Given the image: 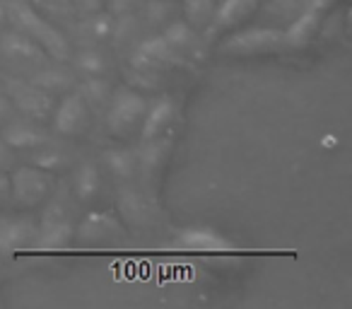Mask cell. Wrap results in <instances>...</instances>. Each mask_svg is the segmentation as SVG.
<instances>
[{
	"instance_id": "cell-1",
	"label": "cell",
	"mask_w": 352,
	"mask_h": 309,
	"mask_svg": "<svg viewBox=\"0 0 352 309\" xmlns=\"http://www.w3.org/2000/svg\"><path fill=\"white\" fill-rule=\"evenodd\" d=\"M6 10H8V20L15 25V30H20L22 34H27L32 41H36L49 58L58 61V63H65V61L73 58L68 39H65L49 20H44L30 3L10 0V6H8Z\"/></svg>"
},
{
	"instance_id": "cell-2",
	"label": "cell",
	"mask_w": 352,
	"mask_h": 309,
	"mask_svg": "<svg viewBox=\"0 0 352 309\" xmlns=\"http://www.w3.org/2000/svg\"><path fill=\"white\" fill-rule=\"evenodd\" d=\"M145 97L133 87H118L111 92L107 104V126L113 136H131L145 116Z\"/></svg>"
},
{
	"instance_id": "cell-3",
	"label": "cell",
	"mask_w": 352,
	"mask_h": 309,
	"mask_svg": "<svg viewBox=\"0 0 352 309\" xmlns=\"http://www.w3.org/2000/svg\"><path fill=\"white\" fill-rule=\"evenodd\" d=\"M6 97L10 99L12 109H17L22 116L32 118L36 123L51 118V111H54V94L41 89L32 80H22V78L6 80Z\"/></svg>"
},
{
	"instance_id": "cell-4",
	"label": "cell",
	"mask_w": 352,
	"mask_h": 309,
	"mask_svg": "<svg viewBox=\"0 0 352 309\" xmlns=\"http://www.w3.org/2000/svg\"><path fill=\"white\" fill-rule=\"evenodd\" d=\"M285 36L283 30L275 27H251V30H241L236 34H230L220 44L222 54H234V56H256V54H273V51L283 49Z\"/></svg>"
},
{
	"instance_id": "cell-5",
	"label": "cell",
	"mask_w": 352,
	"mask_h": 309,
	"mask_svg": "<svg viewBox=\"0 0 352 309\" xmlns=\"http://www.w3.org/2000/svg\"><path fill=\"white\" fill-rule=\"evenodd\" d=\"M51 189H54L51 172L34 167V164L17 169L10 179V196L25 208H34L39 203H44L49 198Z\"/></svg>"
},
{
	"instance_id": "cell-6",
	"label": "cell",
	"mask_w": 352,
	"mask_h": 309,
	"mask_svg": "<svg viewBox=\"0 0 352 309\" xmlns=\"http://www.w3.org/2000/svg\"><path fill=\"white\" fill-rule=\"evenodd\" d=\"M63 208L51 206L44 213V220L41 225H36V237H34V249L44 251H58L63 246H68L73 242V225L68 222V217L63 215Z\"/></svg>"
},
{
	"instance_id": "cell-7",
	"label": "cell",
	"mask_w": 352,
	"mask_h": 309,
	"mask_svg": "<svg viewBox=\"0 0 352 309\" xmlns=\"http://www.w3.org/2000/svg\"><path fill=\"white\" fill-rule=\"evenodd\" d=\"M54 128L60 136H80L89 123V109L80 92H65L58 104H54Z\"/></svg>"
},
{
	"instance_id": "cell-8",
	"label": "cell",
	"mask_w": 352,
	"mask_h": 309,
	"mask_svg": "<svg viewBox=\"0 0 352 309\" xmlns=\"http://www.w3.org/2000/svg\"><path fill=\"white\" fill-rule=\"evenodd\" d=\"M0 54L6 56L12 63H25V65H34L41 68L46 63L49 56L44 54L36 41H32L27 34H22L20 30H10L6 34H0Z\"/></svg>"
},
{
	"instance_id": "cell-9",
	"label": "cell",
	"mask_w": 352,
	"mask_h": 309,
	"mask_svg": "<svg viewBox=\"0 0 352 309\" xmlns=\"http://www.w3.org/2000/svg\"><path fill=\"white\" fill-rule=\"evenodd\" d=\"M174 118H176V102L174 99H171L169 94L157 97L155 102L145 109V116H142V121H140L142 142L157 140V138L164 136V133L169 131L171 123H174Z\"/></svg>"
},
{
	"instance_id": "cell-10",
	"label": "cell",
	"mask_w": 352,
	"mask_h": 309,
	"mask_svg": "<svg viewBox=\"0 0 352 309\" xmlns=\"http://www.w3.org/2000/svg\"><path fill=\"white\" fill-rule=\"evenodd\" d=\"M135 65L142 70L147 68H164V65H186L184 56L169 46L164 36H150L135 51Z\"/></svg>"
},
{
	"instance_id": "cell-11",
	"label": "cell",
	"mask_w": 352,
	"mask_h": 309,
	"mask_svg": "<svg viewBox=\"0 0 352 309\" xmlns=\"http://www.w3.org/2000/svg\"><path fill=\"white\" fill-rule=\"evenodd\" d=\"M171 244L184 251H227L232 242L212 227H186L176 232Z\"/></svg>"
},
{
	"instance_id": "cell-12",
	"label": "cell",
	"mask_w": 352,
	"mask_h": 309,
	"mask_svg": "<svg viewBox=\"0 0 352 309\" xmlns=\"http://www.w3.org/2000/svg\"><path fill=\"white\" fill-rule=\"evenodd\" d=\"M36 222L32 217H0V254L34 244Z\"/></svg>"
},
{
	"instance_id": "cell-13",
	"label": "cell",
	"mask_w": 352,
	"mask_h": 309,
	"mask_svg": "<svg viewBox=\"0 0 352 309\" xmlns=\"http://www.w3.org/2000/svg\"><path fill=\"white\" fill-rule=\"evenodd\" d=\"M3 142L12 150H34V147H44L49 142L44 128L36 126L32 118H20V121H10L8 118L3 123Z\"/></svg>"
},
{
	"instance_id": "cell-14",
	"label": "cell",
	"mask_w": 352,
	"mask_h": 309,
	"mask_svg": "<svg viewBox=\"0 0 352 309\" xmlns=\"http://www.w3.org/2000/svg\"><path fill=\"white\" fill-rule=\"evenodd\" d=\"M261 0H220V6H215L212 12V22L208 30L210 32H225L239 27L244 20H249L256 10H258Z\"/></svg>"
},
{
	"instance_id": "cell-15",
	"label": "cell",
	"mask_w": 352,
	"mask_h": 309,
	"mask_svg": "<svg viewBox=\"0 0 352 309\" xmlns=\"http://www.w3.org/2000/svg\"><path fill=\"white\" fill-rule=\"evenodd\" d=\"M80 242H87V244H97V242H111L123 237V227L109 213H89L82 220L78 230Z\"/></svg>"
},
{
	"instance_id": "cell-16",
	"label": "cell",
	"mask_w": 352,
	"mask_h": 309,
	"mask_svg": "<svg viewBox=\"0 0 352 309\" xmlns=\"http://www.w3.org/2000/svg\"><path fill=\"white\" fill-rule=\"evenodd\" d=\"M321 17H323V12H316V10H311V8L304 6V10L299 12L292 22L285 25V30H283L285 46H292V49L307 46L309 41L316 36L318 27H321Z\"/></svg>"
},
{
	"instance_id": "cell-17",
	"label": "cell",
	"mask_w": 352,
	"mask_h": 309,
	"mask_svg": "<svg viewBox=\"0 0 352 309\" xmlns=\"http://www.w3.org/2000/svg\"><path fill=\"white\" fill-rule=\"evenodd\" d=\"M162 36H164L171 49L179 51L184 58H186V54H198V49H201V32L193 30L186 20H179V17H174L169 25H164Z\"/></svg>"
},
{
	"instance_id": "cell-18",
	"label": "cell",
	"mask_w": 352,
	"mask_h": 309,
	"mask_svg": "<svg viewBox=\"0 0 352 309\" xmlns=\"http://www.w3.org/2000/svg\"><path fill=\"white\" fill-rule=\"evenodd\" d=\"M30 80L34 85H39L41 89H46L49 94L68 92V89L75 85L73 73H70V70H63V68H39Z\"/></svg>"
},
{
	"instance_id": "cell-19",
	"label": "cell",
	"mask_w": 352,
	"mask_h": 309,
	"mask_svg": "<svg viewBox=\"0 0 352 309\" xmlns=\"http://www.w3.org/2000/svg\"><path fill=\"white\" fill-rule=\"evenodd\" d=\"M78 92H80V97H82V102L87 104L89 111H92V109L97 111V109L107 107L113 89L109 87L104 75H97V78H85L82 83H80Z\"/></svg>"
},
{
	"instance_id": "cell-20",
	"label": "cell",
	"mask_w": 352,
	"mask_h": 309,
	"mask_svg": "<svg viewBox=\"0 0 352 309\" xmlns=\"http://www.w3.org/2000/svg\"><path fill=\"white\" fill-rule=\"evenodd\" d=\"M215 0H182V15L193 30L206 32L212 22Z\"/></svg>"
},
{
	"instance_id": "cell-21",
	"label": "cell",
	"mask_w": 352,
	"mask_h": 309,
	"mask_svg": "<svg viewBox=\"0 0 352 309\" xmlns=\"http://www.w3.org/2000/svg\"><path fill=\"white\" fill-rule=\"evenodd\" d=\"M99 187H102V174H99V167L92 162L82 164L78 172V177H75V193H78L80 201H89V198H94V193L99 191Z\"/></svg>"
},
{
	"instance_id": "cell-22",
	"label": "cell",
	"mask_w": 352,
	"mask_h": 309,
	"mask_svg": "<svg viewBox=\"0 0 352 309\" xmlns=\"http://www.w3.org/2000/svg\"><path fill=\"white\" fill-rule=\"evenodd\" d=\"M75 68H78V73H82V78H97V75L107 73V61H104V56L99 51L85 49L75 58Z\"/></svg>"
},
{
	"instance_id": "cell-23",
	"label": "cell",
	"mask_w": 352,
	"mask_h": 309,
	"mask_svg": "<svg viewBox=\"0 0 352 309\" xmlns=\"http://www.w3.org/2000/svg\"><path fill=\"white\" fill-rule=\"evenodd\" d=\"M104 160H107V167L111 169L118 179H128L135 172V164H138L135 155L128 150H109Z\"/></svg>"
},
{
	"instance_id": "cell-24",
	"label": "cell",
	"mask_w": 352,
	"mask_h": 309,
	"mask_svg": "<svg viewBox=\"0 0 352 309\" xmlns=\"http://www.w3.org/2000/svg\"><path fill=\"white\" fill-rule=\"evenodd\" d=\"M176 15H179V6H176L174 0H150L147 3V20H150V25L164 27Z\"/></svg>"
},
{
	"instance_id": "cell-25",
	"label": "cell",
	"mask_w": 352,
	"mask_h": 309,
	"mask_svg": "<svg viewBox=\"0 0 352 309\" xmlns=\"http://www.w3.org/2000/svg\"><path fill=\"white\" fill-rule=\"evenodd\" d=\"M304 6H307V0H265V8H268L270 15L283 20L285 25L292 22L304 10Z\"/></svg>"
},
{
	"instance_id": "cell-26",
	"label": "cell",
	"mask_w": 352,
	"mask_h": 309,
	"mask_svg": "<svg viewBox=\"0 0 352 309\" xmlns=\"http://www.w3.org/2000/svg\"><path fill=\"white\" fill-rule=\"evenodd\" d=\"M87 27H89V36L92 39H109V36L113 34V17L109 15V12H94V15H89V20H87Z\"/></svg>"
},
{
	"instance_id": "cell-27",
	"label": "cell",
	"mask_w": 352,
	"mask_h": 309,
	"mask_svg": "<svg viewBox=\"0 0 352 309\" xmlns=\"http://www.w3.org/2000/svg\"><path fill=\"white\" fill-rule=\"evenodd\" d=\"M63 164H65V158L56 150H46V152H41L39 158H34V167H41V169H46V172H54V169L63 167Z\"/></svg>"
},
{
	"instance_id": "cell-28",
	"label": "cell",
	"mask_w": 352,
	"mask_h": 309,
	"mask_svg": "<svg viewBox=\"0 0 352 309\" xmlns=\"http://www.w3.org/2000/svg\"><path fill=\"white\" fill-rule=\"evenodd\" d=\"M75 8H78V12H82V15H94V12L104 10L107 8L109 0H70Z\"/></svg>"
},
{
	"instance_id": "cell-29",
	"label": "cell",
	"mask_w": 352,
	"mask_h": 309,
	"mask_svg": "<svg viewBox=\"0 0 352 309\" xmlns=\"http://www.w3.org/2000/svg\"><path fill=\"white\" fill-rule=\"evenodd\" d=\"M12 104H10V99L6 97V94H0V126L8 121V118H12Z\"/></svg>"
},
{
	"instance_id": "cell-30",
	"label": "cell",
	"mask_w": 352,
	"mask_h": 309,
	"mask_svg": "<svg viewBox=\"0 0 352 309\" xmlns=\"http://www.w3.org/2000/svg\"><path fill=\"white\" fill-rule=\"evenodd\" d=\"M10 198V179L6 174H0V206Z\"/></svg>"
},
{
	"instance_id": "cell-31",
	"label": "cell",
	"mask_w": 352,
	"mask_h": 309,
	"mask_svg": "<svg viewBox=\"0 0 352 309\" xmlns=\"http://www.w3.org/2000/svg\"><path fill=\"white\" fill-rule=\"evenodd\" d=\"M41 3H46L51 10H68L70 8V0H41Z\"/></svg>"
},
{
	"instance_id": "cell-32",
	"label": "cell",
	"mask_w": 352,
	"mask_h": 309,
	"mask_svg": "<svg viewBox=\"0 0 352 309\" xmlns=\"http://www.w3.org/2000/svg\"><path fill=\"white\" fill-rule=\"evenodd\" d=\"M8 162H10V147H8L6 142L0 140V169L6 167Z\"/></svg>"
},
{
	"instance_id": "cell-33",
	"label": "cell",
	"mask_w": 352,
	"mask_h": 309,
	"mask_svg": "<svg viewBox=\"0 0 352 309\" xmlns=\"http://www.w3.org/2000/svg\"><path fill=\"white\" fill-rule=\"evenodd\" d=\"M6 22H8V10H6V6L0 3V32H3V27H6Z\"/></svg>"
}]
</instances>
